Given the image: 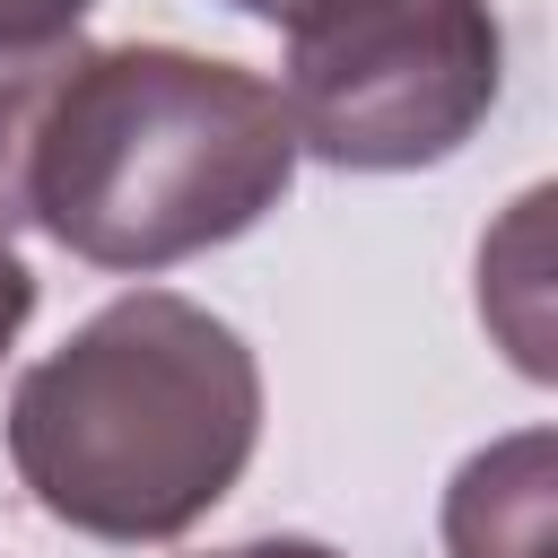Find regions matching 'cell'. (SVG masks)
<instances>
[{"label":"cell","mask_w":558,"mask_h":558,"mask_svg":"<svg viewBox=\"0 0 558 558\" xmlns=\"http://www.w3.org/2000/svg\"><path fill=\"white\" fill-rule=\"evenodd\" d=\"M96 0H0V78L17 70H61L78 61V26H87Z\"/></svg>","instance_id":"5b68a950"},{"label":"cell","mask_w":558,"mask_h":558,"mask_svg":"<svg viewBox=\"0 0 558 558\" xmlns=\"http://www.w3.org/2000/svg\"><path fill=\"white\" fill-rule=\"evenodd\" d=\"M209 558H340L323 541H244V549H209Z\"/></svg>","instance_id":"52a82bcc"},{"label":"cell","mask_w":558,"mask_h":558,"mask_svg":"<svg viewBox=\"0 0 558 558\" xmlns=\"http://www.w3.org/2000/svg\"><path fill=\"white\" fill-rule=\"evenodd\" d=\"M262 366L192 296L140 288L35 357L9 392V462L35 506L96 541L192 532L253 462Z\"/></svg>","instance_id":"6da1fadb"},{"label":"cell","mask_w":558,"mask_h":558,"mask_svg":"<svg viewBox=\"0 0 558 558\" xmlns=\"http://www.w3.org/2000/svg\"><path fill=\"white\" fill-rule=\"evenodd\" d=\"M235 9H253V17H270V26H288V17L305 9V0H235Z\"/></svg>","instance_id":"ba28073f"},{"label":"cell","mask_w":558,"mask_h":558,"mask_svg":"<svg viewBox=\"0 0 558 558\" xmlns=\"http://www.w3.org/2000/svg\"><path fill=\"white\" fill-rule=\"evenodd\" d=\"M296 174V131L279 87L244 61L113 44L78 52L26 140V218L96 270H166L262 209Z\"/></svg>","instance_id":"7a4b0ae2"},{"label":"cell","mask_w":558,"mask_h":558,"mask_svg":"<svg viewBox=\"0 0 558 558\" xmlns=\"http://www.w3.org/2000/svg\"><path fill=\"white\" fill-rule=\"evenodd\" d=\"M26 314H35V270H26L17 253H9V227H0V357L17 349Z\"/></svg>","instance_id":"8992f818"},{"label":"cell","mask_w":558,"mask_h":558,"mask_svg":"<svg viewBox=\"0 0 558 558\" xmlns=\"http://www.w3.org/2000/svg\"><path fill=\"white\" fill-rule=\"evenodd\" d=\"M506 87L488 0H305L288 17L279 113L296 157L410 174L453 157Z\"/></svg>","instance_id":"3957f363"},{"label":"cell","mask_w":558,"mask_h":558,"mask_svg":"<svg viewBox=\"0 0 558 558\" xmlns=\"http://www.w3.org/2000/svg\"><path fill=\"white\" fill-rule=\"evenodd\" d=\"M445 541H453V558H549V436L541 427H523L453 471Z\"/></svg>","instance_id":"277c9868"}]
</instances>
